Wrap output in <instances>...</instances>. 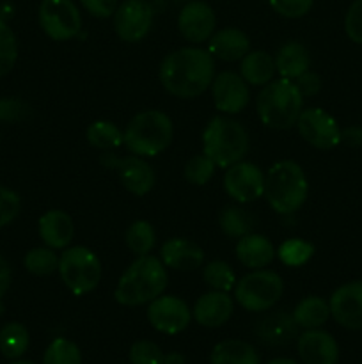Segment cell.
<instances>
[{"instance_id":"6da1fadb","label":"cell","mask_w":362,"mask_h":364,"mask_svg":"<svg viewBox=\"0 0 362 364\" xmlns=\"http://www.w3.org/2000/svg\"><path fill=\"white\" fill-rule=\"evenodd\" d=\"M160 82L169 95L192 100L204 95L215 78V59L208 50L183 46L163 57Z\"/></svg>"},{"instance_id":"7a4b0ae2","label":"cell","mask_w":362,"mask_h":364,"mask_svg":"<svg viewBox=\"0 0 362 364\" xmlns=\"http://www.w3.org/2000/svg\"><path fill=\"white\" fill-rule=\"evenodd\" d=\"M169 276L167 267L162 259L155 256H138L133 263L126 269V272L119 277L117 287L114 290L117 304L126 308H137V306L149 304L156 297L163 295Z\"/></svg>"},{"instance_id":"3957f363","label":"cell","mask_w":362,"mask_h":364,"mask_svg":"<svg viewBox=\"0 0 362 364\" xmlns=\"http://www.w3.org/2000/svg\"><path fill=\"white\" fill-rule=\"evenodd\" d=\"M304 96L295 80L277 78L263 85L256 98V110L266 128L290 130L297 127V121L304 110Z\"/></svg>"},{"instance_id":"277c9868","label":"cell","mask_w":362,"mask_h":364,"mask_svg":"<svg viewBox=\"0 0 362 364\" xmlns=\"http://www.w3.org/2000/svg\"><path fill=\"white\" fill-rule=\"evenodd\" d=\"M309 181L304 169L293 160L275 162L265 174V194L270 208L279 215L298 212L307 201Z\"/></svg>"},{"instance_id":"5b68a950","label":"cell","mask_w":362,"mask_h":364,"mask_svg":"<svg viewBox=\"0 0 362 364\" xmlns=\"http://www.w3.org/2000/svg\"><path fill=\"white\" fill-rule=\"evenodd\" d=\"M248 148H251L248 132L245 130L243 124L231 117H213L202 132V153L222 169L243 160Z\"/></svg>"},{"instance_id":"8992f818","label":"cell","mask_w":362,"mask_h":364,"mask_svg":"<svg viewBox=\"0 0 362 364\" xmlns=\"http://www.w3.org/2000/svg\"><path fill=\"white\" fill-rule=\"evenodd\" d=\"M174 139L172 119L162 110L135 114L124 128V146L131 155L156 156L165 151Z\"/></svg>"},{"instance_id":"52a82bcc","label":"cell","mask_w":362,"mask_h":364,"mask_svg":"<svg viewBox=\"0 0 362 364\" xmlns=\"http://www.w3.org/2000/svg\"><path fill=\"white\" fill-rule=\"evenodd\" d=\"M59 272L64 287L77 297L91 294L102 281V262L84 245L66 247L59 256Z\"/></svg>"},{"instance_id":"ba28073f","label":"cell","mask_w":362,"mask_h":364,"mask_svg":"<svg viewBox=\"0 0 362 364\" xmlns=\"http://www.w3.org/2000/svg\"><path fill=\"white\" fill-rule=\"evenodd\" d=\"M284 294L283 277L273 270L259 269L241 277L234 287V299L251 313H265L280 301Z\"/></svg>"},{"instance_id":"9c48e42d","label":"cell","mask_w":362,"mask_h":364,"mask_svg":"<svg viewBox=\"0 0 362 364\" xmlns=\"http://www.w3.org/2000/svg\"><path fill=\"white\" fill-rule=\"evenodd\" d=\"M39 25L53 41H70L82 31V14L73 0H43Z\"/></svg>"},{"instance_id":"30bf717a","label":"cell","mask_w":362,"mask_h":364,"mask_svg":"<svg viewBox=\"0 0 362 364\" xmlns=\"http://www.w3.org/2000/svg\"><path fill=\"white\" fill-rule=\"evenodd\" d=\"M224 191L240 205L258 201L265 194V173L256 164L240 160L226 169Z\"/></svg>"},{"instance_id":"8fae6325","label":"cell","mask_w":362,"mask_h":364,"mask_svg":"<svg viewBox=\"0 0 362 364\" xmlns=\"http://www.w3.org/2000/svg\"><path fill=\"white\" fill-rule=\"evenodd\" d=\"M102 162L105 167L116 171L123 187L130 194L142 198V196H148L153 191V187H155V171L142 156H114L105 153Z\"/></svg>"},{"instance_id":"7c38bea8","label":"cell","mask_w":362,"mask_h":364,"mask_svg":"<svg viewBox=\"0 0 362 364\" xmlns=\"http://www.w3.org/2000/svg\"><path fill=\"white\" fill-rule=\"evenodd\" d=\"M297 128L300 137L316 149H332L341 142L339 124L319 107L302 110Z\"/></svg>"},{"instance_id":"4fadbf2b","label":"cell","mask_w":362,"mask_h":364,"mask_svg":"<svg viewBox=\"0 0 362 364\" xmlns=\"http://www.w3.org/2000/svg\"><path fill=\"white\" fill-rule=\"evenodd\" d=\"M153 7L146 0H124L114 13V31L124 43H138L151 32Z\"/></svg>"},{"instance_id":"5bb4252c","label":"cell","mask_w":362,"mask_h":364,"mask_svg":"<svg viewBox=\"0 0 362 364\" xmlns=\"http://www.w3.org/2000/svg\"><path fill=\"white\" fill-rule=\"evenodd\" d=\"M148 320L162 334H180L190 326L192 309L176 295H160L148 304Z\"/></svg>"},{"instance_id":"9a60e30c","label":"cell","mask_w":362,"mask_h":364,"mask_svg":"<svg viewBox=\"0 0 362 364\" xmlns=\"http://www.w3.org/2000/svg\"><path fill=\"white\" fill-rule=\"evenodd\" d=\"M216 27V16L212 6L202 0H192L185 4L177 14V31L192 45L208 41Z\"/></svg>"},{"instance_id":"2e32d148","label":"cell","mask_w":362,"mask_h":364,"mask_svg":"<svg viewBox=\"0 0 362 364\" xmlns=\"http://www.w3.org/2000/svg\"><path fill=\"white\" fill-rule=\"evenodd\" d=\"M212 96L216 110L224 114H240L251 102V89L240 73L222 71L212 82Z\"/></svg>"},{"instance_id":"e0dca14e","label":"cell","mask_w":362,"mask_h":364,"mask_svg":"<svg viewBox=\"0 0 362 364\" xmlns=\"http://www.w3.org/2000/svg\"><path fill=\"white\" fill-rule=\"evenodd\" d=\"M330 316L341 327L362 331V281H350L332 294L329 301Z\"/></svg>"},{"instance_id":"ac0fdd59","label":"cell","mask_w":362,"mask_h":364,"mask_svg":"<svg viewBox=\"0 0 362 364\" xmlns=\"http://www.w3.org/2000/svg\"><path fill=\"white\" fill-rule=\"evenodd\" d=\"M298 358L304 364H337L339 347L332 334L322 329H309L298 336Z\"/></svg>"},{"instance_id":"d6986e66","label":"cell","mask_w":362,"mask_h":364,"mask_svg":"<svg viewBox=\"0 0 362 364\" xmlns=\"http://www.w3.org/2000/svg\"><path fill=\"white\" fill-rule=\"evenodd\" d=\"M234 301L227 291H206L195 301L194 309H192V318L202 327L208 329H216L227 323V320L233 316Z\"/></svg>"},{"instance_id":"ffe728a7","label":"cell","mask_w":362,"mask_h":364,"mask_svg":"<svg viewBox=\"0 0 362 364\" xmlns=\"http://www.w3.org/2000/svg\"><path fill=\"white\" fill-rule=\"evenodd\" d=\"M160 259L167 269L192 272L204 265V251L188 238H169L160 249Z\"/></svg>"},{"instance_id":"44dd1931","label":"cell","mask_w":362,"mask_h":364,"mask_svg":"<svg viewBox=\"0 0 362 364\" xmlns=\"http://www.w3.org/2000/svg\"><path fill=\"white\" fill-rule=\"evenodd\" d=\"M298 326L293 315L284 311L266 313L261 320L256 323V336L259 341L270 347H283L291 343L297 338Z\"/></svg>"},{"instance_id":"7402d4cb","label":"cell","mask_w":362,"mask_h":364,"mask_svg":"<svg viewBox=\"0 0 362 364\" xmlns=\"http://www.w3.org/2000/svg\"><path fill=\"white\" fill-rule=\"evenodd\" d=\"M39 237L46 247L66 249L75 237L73 219L62 210H48L39 217Z\"/></svg>"},{"instance_id":"603a6c76","label":"cell","mask_w":362,"mask_h":364,"mask_svg":"<svg viewBox=\"0 0 362 364\" xmlns=\"http://www.w3.org/2000/svg\"><path fill=\"white\" fill-rule=\"evenodd\" d=\"M208 52L212 53L213 59L236 63L251 52V39L240 28H222L219 32H213L212 38L208 39Z\"/></svg>"},{"instance_id":"cb8c5ba5","label":"cell","mask_w":362,"mask_h":364,"mask_svg":"<svg viewBox=\"0 0 362 364\" xmlns=\"http://www.w3.org/2000/svg\"><path fill=\"white\" fill-rule=\"evenodd\" d=\"M234 251H236L238 262L251 270L265 269L277 256L272 242L265 235L259 233H248L245 237L238 238Z\"/></svg>"},{"instance_id":"d4e9b609","label":"cell","mask_w":362,"mask_h":364,"mask_svg":"<svg viewBox=\"0 0 362 364\" xmlns=\"http://www.w3.org/2000/svg\"><path fill=\"white\" fill-rule=\"evenodd\" d=\"M273 60H275L277 73L280 75V78H287V80H297L300 75H304L311 68L309 50L298 41L284 43L277 50Z\"/></svg>"},{"instance_id":"484cf974","label":"cell","mask_w":362,"mask_h":364,"mask_svg":"<svg viewBox=\"0 0 362 364\" xmlns=\"http://www.w3.org/2000/svg\"><path fill=\"white\" fill-rule=\"evenodd\" d=\"M277 73L275 60L265 50H251L240 60V75L252 87H263L273 80Z\"/></svg>"},{"instance_id":"4316f807","label":"cell","mask_w":362,"mask_h":364,"mask_svg":"<svg viewBox=\"0 0 362 364\" xmlns=\"http://www.w3.org/2000/svg\"><path fill=\"white\" fill-rule=\"evenodd\" d=\"M209 364H261L256 348L241 340H224L213 347Z\"/></svg>"},{"instance_id":"83f0119b","label":"cell","mask_w":362,"mask_h":364,"mask_svg":"<svg viewBox=\"0 0 362 364\" xmlns=\"http://www.w3.org/2000/svg\"><path fill=\"white\" fill-rule=\"evenodd\" d=\"M293 318L297 322L298 329H319L327 323L330 318V306L325 299L316 297V295H309V297L302 299L293 309Z\"/></svg>"},{"instance_id":"f1b7e54d","label":"cell","mask_w":362,"mask_h":364,"mask_svg":"<svg viewBox=\"0 0 362 364\" xmlns=\"http://www.w3.org/2000/svg\"><path fill=\"white\" fill-rule=\"evenodd\" d=\"M87 142L96 149L110 151L124 144V132L112 121H94L85 132Z\"/></svg>"},{"instance_id":"f546056e","label":"cell","mask_w":362,"mask_h":364,"mask_svg":"<svg viewBox=\"0 0 362 364\" xmlns=\"http://www.w3.org/2000/svg\"><path fill=\"white\" fill-rule=\"evenodd\" d=\"M124 242L126 247L133 252L135 256H148L156 244V233L151 223L144 219H138L128 226L124 233Z\"/></svg>"},{"instance_id":"4dcf8cb0","label":"cell","mask_w":362,"mask_h":364,"mask_svg":"<svg viewBox=\"0 0 362 364\" xmlns=\"http://www.w3.org/2000/svg\"><path fill=\"white\" fill-rule=\"evenodd\" d=\"M28 331L23 323L11 322L4 326L0 331V352L7 359H18L27 352L28 348Z\"/></svg>"},{"instance_id":"1f68e13d","label":"cell","mask_w":362,"mask_h":364,"mask_svg":"<svg viewBox=\"0 0 362 364\" xmlns=\"http://www.w3.org/2000/svg\"><path fill=\"white\" fill-rule=\"evenodd\" d=\"M220 230L229 238H241L252 233L254 219L240 206H226L219 215Z\"/></svg>"},{"instance_id":"d6a6232c","label":"cell","mask_w":362,"mask_h":364,"mask_svg":"<svg viewBox=\"0 0 362 364\" xmlns=\"http://www.w3.org/2000/svg\"><path fill=\"white\" fill-rule=\"evenodd\" d=\"M277 258L286 267H304L314 255V245L302 238H287L277 249Z\"/></svg>"},{"instance_id":"836d02e7","label":"cell","mask_w":362,"mask_h":364,"mask_svg":"<svg viewBox=\"0 0 362 364\" xmlns=\"http://www.w3.org/2000/svg\"><path fill=\"white\" fill-rule=\"evenodd\" d=\"M202 277H204V283L212 290L227 291V294L234 290L238 283L234 270L231 269L229 263L222 262V259H213V262L206 263L204 270H202Z\"/></svg>"},{"instance_id":"e575fe53","label":"cell","mask_w":362,"mask_h":364,"mask_svg":"<svg viewBox=\"0 0 362 364\" xmlns=\"http://www.w3.org/2000/svg\"><path fill=\"white\" fill-rule=\"evenodd\" d=\"M23 265L32 276L45 277L59 269V256L55 255V249L46 247V245L45 247H34L25 255Z\"/></svg>"},{"instance_id":"d590c367","label":"cell","mask_w":362,"mask_h":364,"mask_svg":"<svg viewBox=\"0 0 362 364\" xmlns=\"http://www.w3.org/2000/svg\"><path fill=\"white\" fill-rule=\"evenodd\" d=\"M43 364H82V352L67 338H55L45 350Z\"/></svg>"},{"instance_id":"8d00e7d4","label":"cell","mask_w":362,"mask_h":364,"mask_svg":"<svg viewBox=\"0 0 362 364\" xmlns=\"http://www.w3.org/2000/svg\"><path fill=\"white\" fill-rule=\"evenodd\" d=\"M215 169L216 166L213 164V160L208 159V156L202 153V155L192 156V159L185 164L183 174L185 180H187L188 183L195 185V187H202V185H206L212 180L213 174H215Z\"/></svg>"},{"instance_id":"74e56055","label":"cell","mask_w":362,"mask_h":364,"mask_svg":"<svg viewBox=\"0 0 362 364\" xmlns=\"http://www.w3.org/2000/svg\"><path fill=\"white\" fill-rule=\"evenodd\" d=\"M18 59V41L13 28L0 20V77L9 73Z\"/></svg>"},{"instance_id":"f35d334b","label":"cell","mask_w":362,"mask_h":364,"mask_svg":"<svg viewBox=\"0 0 362 364\" xmlns=\"http://www.w3.org/2000/svg\"><path fill=\"white\" fill-rule=\"evenodd\" d=\"M130 364H165V354L156 343L138 340L130 348Z\"/></svg>"},{"instance_id":"ab89813d","label":"cell","mask_w":362,"mask_h":364,"mask_svg":"<svg viewBox=\"0 0 362 364\" xmlns=\"http://www.w3.org/2000/svg\"><path fill=\"white\" fill-rule=\"evenodd\" d=\"M20 196L11 188L0 185V228L7 226L20 215Z\"/></svg>"},{"instance_id":"60d3db41","label":"cell","mask_w":362,"mask_h":364,"mask_svg":"<svg viewBox=\"0 0 362 364\" xmlns=\"http://www.w3.org/2000/svg\"><path fill=\"white\" fill-rule=\"evenodd\" d=\"M270 7L284 18H302L312 9L314 0H268Z\"/></svg>"},{"instance_id":"b9f144b4","label":"cell","mask_w":362,"mask_h":364,"mask_svg":"<svg viewBox=\"0 0 362 364\" xmlns=\"http://www.w3.org/2000/svg\"><path fill=\"white\" fill-rule=\"evenodd\" d=\"M344 32L355 45H362V0H353L344 16Z\"/></svg>"},{"instance_id":"7bdbcfd3","label":"cell","mask_w":362,"mask_h":364,"mask_svg":"<svg viewBox=\"0 0 362 364\" xmlns=\"http://www.w3.org/2000/svg\"><path fill=\"white\" fill-rule=\"evenodd\" d=\"M82 7L94 18H110L117 9V0H80Z\"/></svg>"},{"instance_id":"ee69618b","label":"cell","mask_w":362,"mask_h":364,"mask_svg":"<svg viewBox=\"0 0 362 364\" xmlns=\"http://www.w3.org/2000/svg\"><path fill=\"white\" fill-rule=\"evenodd\" d=\"M295 84L300 89L304 98H307V96H316L322 91V78H319L318 73H314V71L311 70L305 71L304 75H300V77L295 80Z\"/></svg>"},{"instance_id":"f6af8a7d","label":"cell","mask_w":362,"mask_h":364,"mask_svg":"<svg viewBox=\"0 0 362 364\" xmlns=\"http://www.w3.org/2000/svg\"><path fill=\"white\" fill-rule=\"evenodd\" d=\"M23 114H25L23 103L16 102V100H0V119L14 121V119H20Z\"/></svg>"},{"instance_id":"bcb514c9","label":"cell","mask_w":362,"mask_h":364,"mask_svg":"<svg viewBox=\"0 0 362 364\" xmlns=\"http://www.w3.org/2000/svg\"><path fill=\"white\" fill-rule=\"evenodd\" d=\"M11 279H13V272H11L9 263H7V259L0 255V313L4 311L2 299L4 295L7 294V290H9Z\"/></svg>"},{"instance_id":"7dc6e473","label":"cell","mask_w":362,"mask_h":364,"mask_svg":"<svg viewBox=\"0 0 362 364\" xmlns=\"http://www.w3.org/2000/svg\"><path fill=\"white\" fill-rule=\"evenodd\" d=\"M341 142H344L346 146H351V148L362 146V127L353 124V127H348L344 130H341Z\"/></svg>"},{"instance_id":"c3c4849f","label":"cell","mask_w":362,"mask_h":364,"mask_svg":"<svg viewBox=\"0 0 362 364\" xmlns=\"http://www.w3.org/2000/svg\"><path fill=\"white\" fill-rule=\"evenodd\" d=\"M187 359H185L183 354L180 352H170V354H165V364H185Z\"/></svg>"},{"instance_id":"681fc988","label":"cell","mask_w":362,"mask_h":364,"mask_svg":"<svg viewBox=\"0 0 362 364\" xmlns=\"http://www.w3.org/2000/svg\"><path fill=\"white\" fill-rule=\"evenodd\" d=\"M266 364H300V363L293 361V359H287V358H277V359H272V361H268Z\"/></svg>"},{"instance_id":"f907efd6","label":"cell","mask_w":362,"mask_h":364,"mask_svg":"<svg viewBox=\"0 0 362 364\" xmlns=\"http://www.w3.org/2000/svg\"><path fill=\"white\" fill-rule=\"evenodd\" d=\"M11 364H35V363H32V361H14Z\"/></svg>"}]
</instances>
